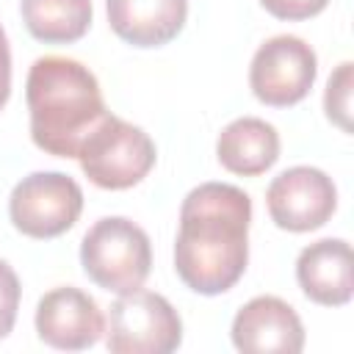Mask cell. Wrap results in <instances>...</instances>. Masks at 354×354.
<instances>
[{
	"instance_id": "6da1fadb",
	"label": "cell",
	"mask_w": 354,
	"mask_h": 354,
	"mask_svg": "<svg viewBox=\"0 0 354 354\" xmlns=\"http://www.w3.org/2000/svg\"><path fill=\"white\" fill-rule=\"evenodd\" d=\"M252 199L230 183H202L180 207L174 271L202 296L227 293L249 263Z\"/></svg>"
},
{
	"instance_id": "7a4b0ae2",
	"label": "cell",
	"mask_w": 354,
	"mask_h": 354,
	"mask_svg": "<svg viewBox=\"0 0 354 354\" xmlns=\"http://www.w3.org/2000/svg\"><path fill=\"white\" fill-rule=\"evenodd\" d=\"M25 100L33 144L55 158H77L88 130L108 113L94 72L64 55L33 61Z\"/></svg>"
},
{
	"instance_id": "3957f363",
	"label": "cell",
	"mask_w": 354,
	"mask_h": 354,
	"mask_svg": "<svg viewBox=\"0 0 354 354\" xmlns=\"http://www.w3.org/2000/svg\"><path fill=\"white\" fill-rule=\"evenodd\" d=\"M80 266L86 277L102 290H136L152 271L149 235L124 216H105L94 221L83 235Z\"/></svg>"
},
{
	"instance_id": "277c9868",
	"label": "cell",
	"mask_w": 354,
	"mask_h": 354,
	"mask_svg": "<svg viewBox=\"0 0 354 354\" xmlns=\"http://www.w3.org/2000/svg\"><path fill=\"white\" fill-rule=\"evenodd\" d=\"M155 158V141L138 124H130L113 113H105L77 149L83 174L105 191L138 185L152 171Z\"/></svg>"
},
{
	"instance_id": "5b68a950",
	"label": "cell",
	"mask_w": 354,
	"mask_h": 354,
	"mask_svg": "<svg viewBox=\"0 0 354 354\" xmlns=\"http://www.w3.org/2000/svg\"><path fill=\"white\" fill-rule=\"evenodd\" d=\"M183 343L177 310L152 290H127L108 307L105 346L113 354H169Z\"/></svg>"
},
{
	"instance_id": "8992f818",
	"label": "cell",
	"mask_w": 354,
	"mask_h": 354,
	"mask_svg": "<svg viewBox=\"0 0 354 354\" xmlns=\"http://www.w3.org/2000/svg\"><path fill=\"white\" fill-rule=\"evenodd\" d=\"M83 210L80 185L64 171H33L8 196L11 224L28 238H58L75 227Z\"/></svg>"
},
{
	"instance_id": "52a82bcc",
	"label": "cell",
	"mask_w": 354,
	"mask_h": 354,
	"mask_svg": "<svg viewBox=\"0 0 354 354\" xmlns=\"http://www.w3.org/2000/svg\"><path fill=\"white\" fill-rule=\"evenodd\" d=\"M318 75L315 50L299 36H274L257 47L249 66L252 94L271 108L301 102Z\"/></svg>"
},
{
	"instance_id": "ba28073f",
	"label": "cell",
	"mask_w": 354,
	"mask_h": 354,
	"mask_svg": "<svg viewBox=\"0 0 354 354\" xmlns=\"http://www.w3.org/2000/svg\"><path fill=\"white\" fill-rule=\"evenodd\" d=\"M266 207L279 230L310 232L332 218L337 207V188L332 177L315 166H290L271 180Z\"/></svg>"
},
{
	"instance_id": "9c48e42d",
	"label": "cell",
	"mask_w": 354,
	"mask_h": 354,
	"mask_svg": "<svg viewBox=\"0 0 354 354\" xmlns=\"http://www.w3.org/2000/svg\"><path fill=\"white\" fill-rule=\"evenodd\" d=\"M36 332L53 348L83 351L102 337L105 321L97 301L88 293H83L80 288L64 285V288L47 290L39 299Z\"/></svg>"
},
{
	"instance_id": "30bf717a",
	"label": "cell",
	"mask_w": 354,
	"mask_h": 354,
	"mask_svg": "<svg viewBox=\"0 0 354 354\" xmlns=\"http://www.w3.org/2000/svg\"><path fill=\"white\" fill-rule=\"evenodd\" d=\"M232 343L246 354H299L304 326L279 296H254L232 318Z\"/></svg>"
},
{
	"instance_id": "8fae6325",
	"label": "cell",
	"mask_w": 354,
	"mask_h": 354,
	"mask_svg": "<svg viewBox=\"0 0 354 354\" xmlns=\"http://www.w3.org/2000/svg\"><path fill=\"white\" fill-rule=\"evenodd\" d=\"M354 257L343 238H324L299 252L296 279L304 296L324 307H343L351 301Z\"/></svg>"
},
{
	"instance_id": "7c38bea8",
	"label": "cell",
	"mask_w": 354,
	"mask_h": 354,
	"mask_svg": "<svg viewBox=\"0 0 354 354\" xmlns=\"http://www.w3.org/2000/svg\"><path fill=\"white\" fill-rule=\"evenodd\" d=\"M111 30L133 47H163L185 25L188 0H105Z\"/></svg>"
},
{
	"instance_id": "4fadbf2b",
	"label": "cell",
	"mask_w": 354,
	"mask_h": 354,
	"mask_svg": "<svg viewBox=\"0 0 354 354\" xmlns=\"http://www.w3.org/2000/svg\"><path fill=\"white\" fill-rule=\"evenodd\" d=\"M216 155L227 171L257 177L279 160V133L266 119L241 116L218 133Z\"/></svg>"
},
{
	"instance_id": "5bb4252c",
	"label": "cell",
	"mask_w": 354,
	"mask_h": 354,
	"mask_svg": "<svg viewBox=\"0 0 354 354\" xmlns=\"http://www.w3.org/2000/svg\"><path fill=\"white\" fill-rule=\"evenodd\" d=\"M22 22L44 44H72L91 28V0H22Z\"/></svg>"
},
{
	"instance_id": "9a60e30c",
	"label": "cell",
	"mask_w": 354,
	"mask_h": 354,
	"mask_svg": "<svg viewBox=\"0 0 354 354\" xmlns=\"http://www.w3.org/2000/svg\"><path fill=\"white\" fill-rule=\"evenodd\" d=\"M324 111L329 122H335L343 133H351V61H343L332 72L324 94Z\"/></svg>"
},
{
	"instance_id": "2e32d148",
	"label": "cell",
	"mask_w": 354,
	"mask_h": 354,
	"mask_svg": "<svg viewBox=\"0 0 354 354\" xmlns=\"http://www.w3.org/2000/svg\"><path fill=\"white\" fill-rule=\"evenodd\" d=\"M19 293H22L19 277L6 260H0V340L14 329L17 310H19Z\"/></svg>"
},
{
	"instance_id": "e0dca14e",
	"label": "cell",
	"mask_w": 354,
	"mask_h": 354,
	"mask_svg": "<svg viewBox=\"0 0 354 354\" xmlns=\"http://www.w3.org/2000/svg\"><path fill=\"white\" fill-rule=\"evenodd\" d=\"M329 0H260V6L277 17V19H288V22H299V19H310L315 14H321L326 8Z\"/></svg>"
},
{
	"instance_id": "ac0fdd59",
	"label": "cell",
	"mask_w": 354,
	"mask_h": 354,
	"mask_svg": "<svg viewBox=\"0 0 354 354\" xmlns=\"http://www.w3.org/2000/svg\"><path fill=\"white\" fill-rule=\"evenodd\" d=\"M11 94V47H8V36L0 25V111L6 108Z\"/></svg>"
}]
</instances>
